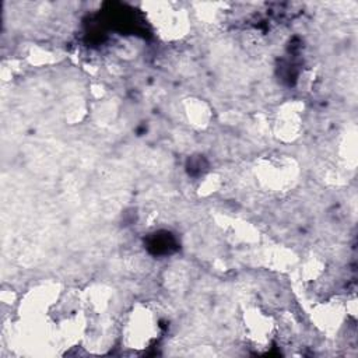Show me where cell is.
<instances>
[{"mask_svg":"<svg viewBox=\"0 0 358 358\" xmlns=\"http://www.w3.org/2000/svg\"><path fill=\"white\" fill-rule=\"evenodd\" d=\"M159 334V320L155 312L144 305L134 306L126 316L122 327V338L126 348L145 350Z\"/></svg>","mask_w":358,"mask_h":358,"instance_id":"1","label":"cell"},{"mask_svg":"<svg viewBox=\"0 0 358 358\" xmlns=\"http://www.w3.org/2000/svg\"><path fill=\"white\" fill-rule=\"evenodd\" d=\"M243 327L246 338L256 345V348L270 344L274 336V322L259 308L248 309L243 313Z\"/></svg>","mask_w":358,"mask_h":358,"instance_id":"2","label":"cell"}]
</instances>
